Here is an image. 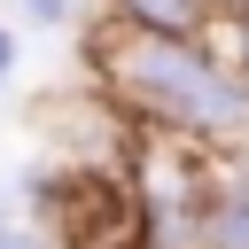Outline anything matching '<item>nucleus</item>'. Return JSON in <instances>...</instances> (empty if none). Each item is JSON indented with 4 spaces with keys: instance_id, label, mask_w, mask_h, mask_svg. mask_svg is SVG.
I'll use <instances>...</instances> for the list:
<instances>
[{
    "instance_id": "1",
    "label": "nucleus",
    "mask_w": 249,
    "mask_h": 249,
    "mask_svg": "<svg viewBox=\"0 0 249 249\" xmlns=\"http://www.w3.org/2000/svg\"><path fill=\"white\" fill-rule=\"evenodd\" d=\"M86 70L140 132H179L210 156H249V78L210 39L101 16L86 31Z\"/></svg>"
},
{
    "instance_id": "2",
    "label": "nucleus",
    "mask_w": 249,
    "mask_h": 249,
    "mask_svg": "<svg viewBox=\"0 0 249 249\" xmlns=\"http://www.w3.org/2000/svg\"><path fill=\"white\" fill-rule=\"evenodd\" d=\"M202 249H249V156H218L202 195Z\"/></svg>"
},
{
    "instance_id": "3",
    "label": "nucleus",
    "mask_w": 249,
    "mask_h": 249,
    "mask_svg": "<svg viewBox=\"0 0 249 249\" xmlns=\"http://www.w3.org/2000/svg\"><path fill=\"white\" fill-rule=\"evenodd\" d=\"M101 16L140 23V31H179V39H210L218 0H101Z\"/></svg>"
},
{
    "instance_id": "4",
    "label": "nucleus",
    "mask_w": 249,
    "mask_h": 249,
    "mask_svg": "<svg viewBox=\"0 0 249 249\" xmlns=\"http://www.w3.org/2000/svg\"><path fill=\"white\" fill-rule=\"evenodd\" d=\"M210 47L249 78V0H233V8H218V23H210Z\"/></svg>"
},
{
    "instance_id": "5",
    "label": "nucleus",
    "mask_w": 249,
    "mask_h": 249,
    "mask_svg": "<svg viewBox=\"0 0 249 249\" xmlns=\"http://www.w3.org/2000/svg\"><path fill=\"white\" fill-rule=\"evenodd\" d=\"M16 8H23L39 31H62V23H78V8H86V0H16Z\"/></svg>"
},
{
    "instance_id": "6",
    "label": "nucleus",
    "mask_w": 249,
    "mask_h": 249,
    "mask_svg": "<svg viewBox=\"0 0 249 249\" xmlns=\"http://www.w3.org/2000/svg\"><path fill=\"white\" fill-rule=\"evenodd\" d=\"M16 62H23V39H16V31H8V23H0V86H8V78H16Z\"/></svg>"
},
{
    "instance_id": "7",
    "label": "nucleus",
    "mask_w": 249,
    "mask_h": 249,
    "mask_svg": "<svg viewBox=\"0 0 249 249\" xmlns=\"http://www.w3.org/2000/svg\"><path fill=\"white\" fill-rule=\"evenodd\" d=\"M16 233V202H8V187H0V241Z\"/></svg>"
},
{
    "instance_id": "8",
    "label": "nucleus",
    "mask_w": 249,
    "mask_h": 249,
    "mask_svg": "<svg viewBox=\"0 0 249 249\" xmlns=\"http://www.w3.org/2000/svg\"><path fill=\"white\" fill-rule=\"evenodd\" d=\"M218 8H233V0H218Z\"/></svg>"
},
{
    "instance_id": "9",
    "label": "nucleus",
    "mask_w": 249,
    "mask_h": 249,
    "mask_svg": "<svg viewBox=\"0 0 249 249\" xmlns=\"http://www.w3.org/2000/svg\"><path fill=\"white\" fill-rule=\"evenodd\" d=\"M132 249H140V241H132Z\"/></svg>"
}]
</instances>
